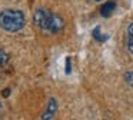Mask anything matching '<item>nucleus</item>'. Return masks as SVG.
<instances>
[{
    "instance_id": "1",
    "label": "nucleus",
    "mask_w": 133,
    "mask_h": 120,
    "mask_svg": "<svg viewBox=\"0 0 133 120\" xmlns=\"http://www.w3.org/2000/svg\"><path fill=\"white\" fill-rule=\"evenodd\" d=\"M24 26H26V16L22 10L6 9L0 11V29L9 33H16Z\"/></svg>"
},
{
    "instance_id": "2",
    "label": "nucleus",
    "mask_w": 133,
    "mask_h": 120,
    "mask_svg": "<svg viewBox=\"0 0 133 120\" xmlns=\"http://www.w3.org/2000/svg\"><path fill=\"white\" fill-rule=\"evenodd\" d=\"M52 19H53V13H50L46 9H37V10L35 11V14H33V22H35V24L37 26L39 29H42V30L49 31Z\"/></svg>"
},
{
    "instance_id": "3",
    "label": "nucleus",
    "mask_w": 133,
    "mask_h": 120,
    "mask_svg": "<svg viewBox=\"0 0 133 120\" xmlns=\"http://www.w3.org/2000/svg\"><path fill=\"white\" fill-rule=\"evenodd\" d=\"M56 111H57V100H56L55 97H50L49 103H47V106H46V110H44L43 116H42V119L43 120L53 119L55 114H56Z\"/></svg>"
},
{
    "instance_id": "4",
    "label": "nucleus",
    "mask_w": 133,
    "mask_h": 120,
    "mask_svg": "<svg viewBox=\"0 0 133 120\" xmlns=\"http://www.w3.org/2000/svg\"><path fill=\"white\" fill-rule=\"evenodd\" d=\"M63 27H64L63 19H62L60 16H57V14H53V19H52V23H50L49 31L56 34V33H60V31L63 30Z\"/></svg>"
},
{
    "instance_id": "5",
    "label": "nucleus",
    "mask_w": 133,
    "mask_h": 120,
    "mask_svg": "<svg viewBox=\"0 0 133 120\" xmlns=\"http://www.w3.org/2000/svg\"><path fill=\"white\" fill-rule=\"evenodd\" d=\"M116 10V2H106L100 7V14L102 17H110Z\"/></svg>"
},
{
    "instance_id": "6",
    "label": "nucleus",
    "mask_w": 133,
    "mask_h": 120,
    "mask_svg": "<svg viewBox=\"0 0 133 120\" xmlns=\"http://www.w3.org/2000/svg\"><path fill=\"white\" fill-rule=\"evenodd\" d=\"M92 36H93V39L97 40V42H106V40L109 39V36H107V34H102L100 33V26H96V27L93 29Z\"/></svg>"
},
{
    "instance_id": "7",
    "label": "nucleus",
    "mask_w": 133,
    "mask_h": 120,
    "mask_svg": "<svg viewBox=\"0 0 133 120\" xmlns=\"http://www.w3.org/2000/svg\"><path fill=\"white\" fill-rule=\"evenodd\" d=\"M7 63H9V54L3 49H0V66H6Z\"/></svg>"
},
{
    "instance_id": "8",
    "label": "nucleus",
    "mask_w": 133,
    "mask_h": 120,
    "mask_svg": "<svg viewBox=\"0 0 133 120\" xmlns=\"http://www.w3.org/2000/svg\"><path fill=\"white\" fill-rule=\"evenodd\" d=\"M124 82H126L130 87H133V70L124 73Z\"/></svg>"
},
{
    "instance_id": "9",
    "label": "nucleus",
    "mask_w": 133,
    "mask_h": 120,
    "mask_svg": "<svg viewBox=\"0 0 133 120\" xmlns=\"http://www.w3.org/2000/svg\"><path fill=\"white\" fill-rule=\"evenodd\" d=\"M126 47H127V50H129L130 53L133 54V36H130V34H127V43H126Z\"/></svg>"
},
{
    "instance_id": "10",
    "label": "nucleus",
    "mask_w": 133,
    "mask_h": 120,
    "mask_svg": "<svg viewBox=\"0 0 133 120\" xmlns=\"http://www.w3.org/2000/svg\"><path fill=\"white\" fill-rule=\"evenodd\" d=\"M66 74L72 73V64H70V57H66Z\"/></svg>"
},
{
    "instance_id": "11",
    "label": "nucleus",
    "mask_w": 133,
    "mask_h": 120,
    "mask_svg": "<svg viewBox=\"0 0 133 120\" xmlns=\"http://www.w3.org/2000/svg\"><path fill=\"white\" fill-rule=\"evenodd\" d=\"M127 34L133 36V23H130V24L127 26Z\"/></svg>"
},
{
    "instance_id": "12",
    "label": "nucleus",
    "mask_w": 133,
    "mask_h": 120,
    "mask_svg": "<svg viewBox=\"0 0 133 120\" xmlns=\"http://www.w3.org/2000/svg\"><path fill=\"white\" fill-rule=\"evenodd\" d=\"M9 94H10V89L9 87L4 89V90H3V97H9Z\"/></svg>"
},
{
    "instance_id": "13",
    "label": "nucleus",
    "mask_w": 133,
    "mask_h": 120,
    "mask_svg": "<svg viewBox=\"0 0 133 120\" xmlns=\"http://www.w3.org/2000/svg\"><path fill=\"white\" fill-rule=\"evenodd\" d=\"M95 2H103V0H95Z\"/></svg>"
},
{
    "instance_id": "14",
    "label": "nucleus",
    "mask_w": 133,
    "mask_h": 120,
    "mask_svg": "<svg viewBox=\"0 0 133 120\" xmlns=\"http://www.w3.org/2000/svg\"><path fill=\"white\" fill-rule=\"evenodd\" d=\"M0 109H2V104H0Z\"/></svg>"
}]
</instances>
